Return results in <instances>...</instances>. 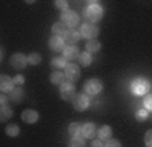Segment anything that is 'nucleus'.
Listing matches in <instances>:
<instances>
[{"label": "nucleus", "instance_id": "obj_1", "mask_svg": "<svg viewBox=\"0 0 152 147\" xmlns=\"http://www.w3.org/2000/svg\"><path fill=\"white\" fill-rule=\"evenodd\" d=\"M103 14H104L103 7L98 1H87L86 7L83 8V16H84L86 22L92 23V25L98 23L103 18Z\"/></svg>", "mask_w": 152, "mask_h": 147}, {"label": "nucleus", "instance_id": "obj_2", "mask_svg": "<svg viewBox=\"0 0 152 147\" xmlns=\"http://www.w3.org/2000/svg\"><path fill=\"white\" fill-rule=\"evenodd\" d=\"M129 90L133 96L145 97L149 93V90H151V83H149V80L147 78L137 76L134 79H132V82L129 83Z\"/></svg>", "mask_w": 152, "mask_h": 147}, {"label": "nucleus", "instance_id": "obj_3", "mask_svg": "<svg viewBox=\"0 0 152 147\" xmlns=\"http://www.w3.org/2000/svg\"><path fill=\"white\" fill-rule=\"evenodd\" d=\"M60 21L68 27V29H75L76 26L80 23V16L77 15L76 11L66 10V11H64V12H61Z\"/></svg>", "mask_w": 152, "mask_h": 147}, {"label": "nucleus", "instance_id": "obj_4", "mask_svg": "<svg viewBox=\"0 0 152 147\" xmlns=\"http://www.w3.org/2000/svg\"><path fill=\"white\" fill-rule=\"evenodd\" d=\"M71 102H72V108L75 109L76 112H84V110H87V109L90 108V105H91L90 97L86 93L76 94Z\"/></svg>", "mask_w": 152, "mask_h": 147}, {"label": "nucleus", "instance_id": "obj_5", "mask_svg": "<svg viewBox=\"0 0 152 147\" xmlns=\"http://www.w3.org/2000/svg\"><path fill=\"white\" fill-rule=\"evenodd\" d=\"M83 90H84V93L87 96H96L103 90V83H102V80L92 78V79H88L84 82Z\"/></svg>", "mask_w": 152, "mask_h": 147}, {"label": "nucleus", "instance_id": "obj_6", "mask_svg": "<svg viewBox=\"0 0 152 147\" xmlns=\"http://www.w3.org/2000/svg\"><path fill=\"white\" fill-rule=\"evenodd\" d=\"M79 32H80V34H82V38H86L87 41H90V40H96V37L99 35V27L96 25L84 22L80 26Z\"/></svg>", "mask_w": 152, "mask_h": 147}, {"label": "nucleus", "instance_id": "obj_7", "mask_svg": "<svg viewBox=\"0 0 152 147\" xmlns=\"http://www.w3.org/2000/svg\"><path fill=\"white\" fill-rule=\"evenodd\" d=\"M10 64H11V67L15 68L16 71L25 70V68L28 65L27 56L20 53V52H16V53H14L12 56L10 57Z\"/></svg>", "mask_w": 152, "mask_h": 147}, {"label": "nucleus", "instance_id": "obj_8", "mask_svg": "<svg viewBox=\"0 0 152 147\" xmlns=\"http://www.w3.org/2000/svg\"><path fill=\"white\" fill-rule=\"evenodd\" d=\"M76 96V86L73 82H65L60 86V97L64 101H72Z\"/></svg>", "mask_w": 152, "mask_h": 147}, {"label": "nucleus", "instance_id": "obj_9", "mask_svg": "<svg viewBox=\"0 0 152 147\" xmlns=\"http://www.w3.org/2000/svg\"><path fill=\"white\" fill-rule=\"evenodd\" d=\"M64 74L69 82H76L80 78V67L75 63H68V65L64 68Z\"/></svg>", "mask_w": 152, "mask_h": 147}, {"label": "nucleus", "instance_id": "obj_10", "mask_svg": "<svg viewBox=\"0 0 152 147\" xmlns=\"http://www.w3.org/2000/svg\"><path fill=\"white\" fill-rule=\"evenodd\" d=\"M82 136L84 139H91L94 140L95 136H98V129H96V125L91 121H87L82 125Z\"/></svg>", "mask_w": 152, "mask_h": 147}, {"label": "nucleus", "instance_id": "obj_11", "mask_svg": "<svg viewBox=\"0 0 152 147\" xmlns=\"http://www.w3.org/2000/svg\"><path fill=\"white\" fill-rule=\"evenodd\" d=\"M48 46H49V49L53 52H63L64 48L66 46V44H65L63 37L52 35L50 38H49V41H48Z\"/></svg>", "mask_w": 152, "mask_h": 147}, {"label": "nucleus", "instance_id": "obj_12", "mask_svg": "<svg viewBox=\"0 0 152 147\" xmlns=\"http://www.w3.org/2000/svg\"><path fill=\"white\" fill-rule=\"evenodd\" d=\"M63 38L66 45H75L82 40V34H80L79 30L76 29H68L65 32V34L63 35Z\"/></svg>", "mask_w": 152, "mask_h": 147}, {"label": "nucleus", "instance_id": "obj_13", "mask_svg": "<svg viewBox=\"0 0 152 147\" xmlns=\"http://www.w3.org/2000/svg\"><path fill=\"white\" fill-rule=\"evenodd\" d=\"M15 89V83H14V78H10L8 75H1L0 76V90L1 93H11Z\"/></svg>", "mask_w": 152, "mask_h": 147}, {"label": "nucleus", "instance_id": "obj_14", "mask_svg": "<svg viewBox=\"0 0 152 147\" xmlns=\"http://www.w3.org/2000/svg\"><path fill=\"white\" fill-rule=\"evenodd\" d=\"M61 53H63V57L65 59L66 61H71V60H76V59L79 57L80 52L76 45H66Z\"/></svg>", "mask_w": 152, "mask_h": 147}, {"label": "nucleus", "instance_id": "obj_15", "mask_svg": "<svg viewBox=\"0 0 152 147\" xmlns=\"http://www.w3.org/2000/svg\"><path fill=\"white\" fill-rule=\"evenodd\" d=\"M20 118H22V121L27 123V124H34V123L38 121L39 115H38V112L34 110V109H26V110L22 112Z\"/></svg>", "mask_w": 152, "mask_h": 147}, {"label": "nucleus", "instance_id": "obj_16", "mask_svg": "<svg viewBox=\"0 0 152 147\" xmlns=\"http://www.w3.org/2000/svg\"><path fill=\"white\" fill-rule=\"evenodd\" d=\"M111 135H113V129H111L110 125H102L98 129V139H101L102 142L110 140Z\"/></svg>", "mask_w": 152, "mask_h": 147}, {"label": "nucleus", "instance_id": "obj_17", "mask_svg": "<svg viewBox=\"0 0 152 147\" xmlns=\"http://www.w3.org/2000/svg\"><path fill=\"white\" fill-rule=\"evenodd\" d=\"M65 74L61 71H53L50 74V83L56 85V86H61L63 83H65Z\"/></svg>", "mask_w": 152, "mask_h": 147}, {"label": "nucleus", "instance_id": "obj_18", "mask_svg": "<svg viewBox=\"0 0 152 147\" xmlns=\"http://www.w3.org/2000/svg\"><path fill=\"white\" fill-rule=\"evenodd\" d=\"M23 97H25V93H23V90H22V87H20V86H16L15 89H14L12 91L8 94V98L11 99L12 102H15V104L20 102Z\"/></svg>", "mask_w": 152, "mask_h": 147}, {"label": "nucleus", "instance_id": "obj_19", "mask_svg": "<svg viewBox=\"0 0 152 147\" xmlns=\"http://www.w3.org/2000/svg\"><path fill=\"white\" fill-rule=\"evenodd\" d=\"M77 60H79V64L82 65V67H88L90 64L92 63V54L90 53V52L84 51V52H80L79 57H77Z\"/></svg>", "mask_w": 152, "mask_h": 147}, {"label": "nucleus", "instance_id": "obj_20", "mask_svg": "<svg viewBox=\"0 0 152 147\" xmlns=\"http://www.w3.org/2000/svg\"><path fill=\"white\" fill-rule=\"evenodd\" d=\"M52 33H53V35H58V37H63L64 34H65V32L68 30V27H66L65 25H64L63 22H54L53 25H52Z\"/></svg>", "mask_w": 152, "mask_h": 147}, {"label": "nucleus", "instance_id": "obj_21", "mask_svg": "<svg viewBox=\"0 0 152 147\" xmlns=\"http://www.w3.org/2000/svg\"><path fill=\"white\" fill-rule=\"evenodd\" d=\"M102 49V44L98 40H90V41L86 42V51L90 52V53H96Z\"/></svg>", "mask_w": 152, "mask_h": 147}, {"label": "nucleus", "instance_id": "obj_22", "mask_svg": "<svg viewBox=\"0 0 152 147\" xmlns=\"http://www.w3.org/2000/svg\"><path fill=\"white\" fill-rule=\"evenodd\" d=\"M14 116V110L12 108L10 105H6V106H1V109H0V120L3 123L8 121L10 118Z\"/></svg>", "mask_w": 152, "mask_h": 147}, {"label": "nucleus", "instance_id": "obj_23", "mask_svg": "<svg viewBox=\"0 0 152 147\" xmlns=\"http://www.w3.org/2000/svg\"><path fill=\"white\" fill-rule=\"evenodd\" d=\"M82 125L77 121H72L68 125V134L71 136H82Z\"/></svg>", "mask_w": 152, "mask_h": 147}, {"label": "nucleus", "instance_id": "obj_24", "mask_svg": "<svg viewBox=\"0 0 152 147\" xmlns=\"http://www.w3.org/2000/svg\"><path fill=\"white\" fill-rule=\"evenodd\" d=\"M50 65L53 68H56V70H61V68H65L66 65H68V63H66V60L63 57V56H58V57H53L50 60Z\"/></svg>", "mask_w": 152, "mask_h": 147}, {"label": "nucleus", "instance_id": "obj_25", "mask_svg": "<svg viewBox=\"0 0 152 147\" xmlns=\"http://www.w3.org/2000/svg\"><path fill=\"white\" fill-rule=\"evenodd\" d=\"M68 147H86V139L83 136H71Z\"/></svg>", "mask_w": 152, "mask_h": 147}, {"label": "nucleus", "instance_id": "obj_26", "mask_svg": "<svg viewBox=\"0 0 152 147\" xmlns=\"http://www.w3.org/2000/svg\"><path fill=\"white\" fill-rule=\"evenodd\" d=\"M6 134L10 137H18L20 134V128L18 124H8L6 127Z\"/></svg>", "mask_w": 152, "mask_h": 147}, {"label": "nucleus", "instance_id": "obj_27", "mask_svg": "<svg viewBox=\"0 0 152 147\" xmlns=\"http://www.w3.org/2000/svg\"><path fill=\"white\" fill-rule=\"evenodd\" d=\"M27 60L30 65H38V64L42 61V56L38 52H31V53L27 56Z\"/></svg>", "mask_w": 152, "mask_h": 147}, {"label": "nucleus", "instance_id": "obj_28", "mask_svg": "<svg viewBox=\"0 0 152 147\" xmlns=\"http://www.w3.org/2000/svg\"><path fill=\"white\" fill-rule=\"evenodd\" d=\"M148 117H149V112L144 108L139 109L136 112V115H134V118H136L139 123H142V121H145V120H148Z\"/></svg>", "mask_w": 152, "mask_h": 147}, {"label": "nucleus", "instance_id": "obj_29", "mask_svg": "<svg viewBox=\"0 0 152 147\" xmlns=\"http://www.w3.org/2000/svg\"><path fill=\"white\" fill-rule=\"evenodd\" d=\"M53 4H54V7H56L57 10H60L61 12L69 10V3H68L66 0H56Z\"/></svg>", "mask_w": 152, "mask_h": 147}, {"label": "nucleus", "instance_id": "obj_30", "mask_svg": "<svg viewBox=\"0 0 152 147\" xmlns=\"http://www.w3.org/2000/svg\"><path fill=\"white\" fill-rule=\"evenodd\" d=\"M142 106L144 109H147L148 112H152V93L151 94H147L142 99Z\"/></svg>", "mask_w": 152, "mask_h": 147}, {"label": "nucleus", "instance_id": "obj_31", "mask_svg": "<svg viewBox=\"0 0 152 147\" xmlns=\"http://www.w3.org/2000/svg\"><path fill=\"white\" fill-rule=\"evenodd\" d=\"M144 144L145 147H152V129H148L144 135Z\"/></svg>", "mask_w": 152, "mask_h": 147}, {"label": "nucleus", "instance_id": "obj_32", "mask_svg": "<svg viewBox=\"0 0 152 147\" xmlns=\"http://www.w3.org/2000/svg\"><path fill=\"white\" fill-rule=\"evenodd\" d=\"M104 147H122V144H121V142L118 139H113L111 137L110 140H107L104 143Z\"/></svg>", "mask_w": 152, "mask_h": 147}, {"label": "nucleus", "instance_id": "obj_33", "mask_svg": "<svg viewBox=\"0 0 152 147\" xmlns=\"http://www.w3.org/2000/svg\"><path fill=\"white\" fill-rule=\"evenodd\" d=\"M14 83L18 85V86H22L25 83V76H23L22 74H16L15 76H14Z\"/></svg>", "mask_w": 152, "mask_h": 147}, {"label": "nucleus", "instance_id": "obj_34", "mask_svg": "<svg viewBox=\"0 0 152 147\" xmlns=\"http://www.w3.org/2000/svg\"><path fill=\"white\" fill-rule=\"evenodd\" d=\"M8 101H10V98L6 96V94H1V96H0V105L1 106L8 105Z\"/></svg>", "mask_w": 152, "mask_h": 147}, {"label": "nucleus", "instance_id": "obj_35", "mask_svg": "<svg viewBox=\"0 0 152 147\" xmlns=\"http://www.w3.org/2000/svg\"><path fill=\"white\" fill-rule=\"evenodd\" d=\"M90 147H104V144L101 139H94V140L91 142V146Z\"/></svg>", "mask_w": 152, "mask_h": 147}, {"label": "nucleus", "instance_id": "obj_36", "mask_svg": "<svg viewBox=\"0 0 152 147\" xmlns=\"http://www.w3.org/2000/svg\"><path fill=\"white\" fill-rule=\"evenodd\" d=\"M0 59H1V61L4 60V48H1V51H0Z\"/></svg>", "mask_w": 152, "mask_h": 147}]
</instances>
